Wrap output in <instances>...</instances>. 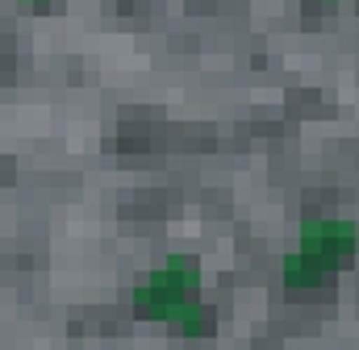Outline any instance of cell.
Wrapping results in <instances>:
<instances>
[{"instance_id": "obj_2", "label": "cell", "mask_w": 359, "mask_h": 350, "mask_svg": "<svg viewBox=\"0 0 359 350\" xmlns=\"http://www.w3.org/2000/svg\"><path fill=\"white\" fill-rule=\"evenodd\" d=\"M359 251V221L347 217H309L301 221L297 234V251H288L280 262L284 288L292 292H313L330 279V271H339L343 262H351Z\"/></svg>"}, {"instance_id": "obj_1", "label": "cell", "mask_w": 359, "mask_h": 350, "mask_svg": "<svg viewBox=\"0 0 359 350\" xmlns=\"http://www.w3.org/2000/svg\"><path fill=\"white\" fill-rule=\"evenodd\" d=\"M196 292H201V259L176 251L138 279V288L130 292V309L147 321H168L184 334H209L213 309L196 300Z\"/></svg>"}, {"instance_id": "obj_3", "label": "cell", "mask_w": 359, "mask_h": 350, "mask_svg": "<svg viewBox=\"0 0 359 350\" xmlns=\"http://www.w3.org/2000/svg\"><path fill=\"white\" fill-rule=\"evenodd\" d=\"M46 0H21V8H42Z\"/></svg>"}]
</instances>
